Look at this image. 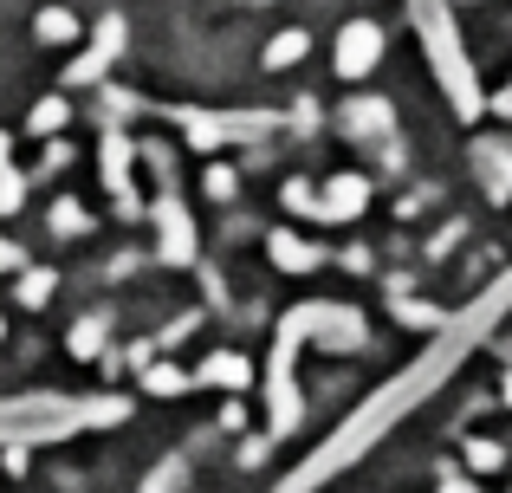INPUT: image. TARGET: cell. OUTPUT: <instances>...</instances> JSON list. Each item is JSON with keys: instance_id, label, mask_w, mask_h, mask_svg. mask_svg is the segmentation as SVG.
Here are the masks:
<instances>
[{"instance_id": "5b68a950", "label": "cell", "mask_w": 512, "mask_h": 493, "mask_svg": "<svg viewBox=\"0 0 512 493\" xmlns=\"http://www.w3.org/2000/svg\"><path fill=\"white\" fill-rule=\"evenodd\" d=\"M182 124H188V143H195V150H214V143H227V137H260V130L273 124V111H227V117L188 111Z\"/></svg>"}, {"instance_id": "cb8c5ba5", "label": "cell", "mask_w": 512, "mask_h": 493, "mask_svg": "<svg viewBox=\"0 0 512 493\" xmlns=\"http://www.w3.org/2000/svg\"><path fill=\"white\" fill-rule=\"evenodd\" d=\"M441 493H480V487L467 481V474H441Z\"/></svg>"}, {"instance_id": "9c48e42d", "label": "cell", "mask_w": 512, "mask_h": 493, "mask_svg": "<svg viewBox=\"0 0 512 493\" xmlns=\"http://www.w3.org/2000/svg\"><path fill=\"white\" fill-rule=\"evenodd\" d=\"M104 182L117 189V208L137 215V202H130V137L124 130H104Z\"/></svg>"}, {"instance_id": "7402d4cb", "label": "cell", "mask_w": 512, "mask_h": 493, "mask_svg": "<svg viewBox=\"0 0 512 493\" xmlns=\"http://www.w3.org/2000/svg\"><path fill=\"white\" fill-rule=\"evenodd\" d=\"M20 182H26V176H13V169H0V215H13V208H20V195H26Z\"/></svg>"}, {"instance_id": "ac0fdd59", "label": "cell", "mask_w": 512, "mask_h": 493, "mask_svg": "<svg viewBox=\"0 0 512 493\" xmlns=\"http://www.w3.org/2000/svg\"><path fill=\"white\" fill-rule=\"evenodd\" d=\"M350 124H357V137H383L389 104H350Z\"/></svg>"}, {"instance_id": "4316f807", "label": "cell", "mask_w": 512, "mask_h": 493, "mask_svg": "<svg viewBox=\"0 0 512 493\" xmlns=\"http://www.w3.org/2000/svg\"><path fill=\"white\" fill-rule=\"evenodd\" d=\"M506 403H512V377H506Z\"/></svg>"}, {"instance_id": "83f0119b", "label": "cell", "mask_w": 512, "mask_h": 493, "mask_svg": "<svg viewBox=\"0 0 512 493\" xmlns=\"http://www.w3.org/2000/svg\"><path fill=\"white\" fill-rule=\"evenodd\" d=\"M0 338H7V325H0Z\"/></svg>"}, {"instance_id": "52a82bcc", "label": "cell", "mask_w": 512, "mask_h": 493, "mask_svg": "<svg viewBox=\"0 0 512 493\" xmlns=\"http://www.w3.org/2000/svg\"><path fill=\"white\" fill-rule=\"evenodd\" d=\"M376 59H383V33H376L370 20H350L344 33H338V72L344 78H363Z\"/></svg>"}, {"instance_id": "9a60e30c", "label": "cell", "mask_w": 512, "mask_h": 493, "mask_svg": "<svg viewBox=\"0 0 512 493\" xmlns=\"http://www.w3.org/2000/svg\"><path fill=\"white\" fill-rule=\"evenodd\" d=\"M52 286H59V273H46V266H39V273H20V305H46L52 299Z\"/></svg>"}, {"instance_id": "5bb4252c", "label": "cell", "mask_w": 512, "mask_h": 493, "mask_svg": "<svg viewBox=\"0 0 512 493\" xmlns=\"http://www.w3.org/2000/svg\"><path fill=\"white\" fill-rule=\"evenodd\" d=\"M305 52H312V39H305V26H292V33H279L273 46H266V65H299Z\"/></svg>"}, {"instance_id": "8992f818", "label": "cell", "mask_w": 512, "mask_h": 493, "mask_svg": "<svg viewBox=\"0 0 512 493\" xmlns=\"http://www.w3.org/2000/svg\"><path fill=\"white\" fill-rule=\"evenodd\" d=\"M156 156V169H163V195H156V221H163V260H195V241H188V215H182V195H175V182H169V163H163V150H150Z\"/></svg>"}, {"instance_id": "ba28073f", "label": "cell", "mask_w": 512, "mask_h": 493, "mask_svg": "<svg viewBox=\"0 0 512 493\" xmlns=\"http://www.w3.org/2000/svg\"><path fill=\"white\" fill-rule=\"evenodd\" d=\"M117 46H124V26H117V20H104L98 46H91L85 59H72V72H65V85H98V78H104V65L117 59Z\"/></svg>"}, {"instance_id": "277c9868", "label": "cell", "mask_w": 512, "mask_h": 493, "mask_svg": "<svg viewBox=\"0 0 512 493\" xmlns=\"http://www.w3.org/2000/svg\"><path fill=\"white\" fill-rule=\"evenodd\" d=\"M363 202H370V182L363 176H331L325 195H312L305 182H286V208L318 215V221H350V215H363Z\"/></svg>"}, {"instance_id": "d4e9b609", "label": "cell", "mask_w": 512, "mask_h": 493, "mask_svg": "<svg viewBox=\"0 0 512 493\" xmlns=\"http://www.w3.org/2000/svg\"><path fill=\"white\" fill-rule=\"evenodd\" d=\"M7 266H20V247H13V241H0V273H7Z\"/></svg>"}, {"instance_id": "7a4b0ae2", "label": "cell", "mask_w": 512, "mask_h": 493, "mask_svg": "<svg viewBox=\"0 0 512 493\" xmlns=\"http://www.w3.org/2000/svg\"><path fill=\"white\" fill-rule=\"evenodd\" d=\"M91 422H124V403H117V396H98V403H65V396H13V403H0V442H7V448L59 442V435L91 429Z\"/></svg>"}, {"instance_id": "484cf974", "label": "cell", "mask_w": 512, "mask_h": 493, "mask_svg": "<svg viewBox=\"0 0 512 493\" xmlns=\"http://www.w3.org/2000/svg\"><path fill=\"white\" fill-rule=\"evenodd\" d=\"M0 169H7V137H0Z\"/></svg>"}, {"instance_id": "f1b7e54d", "label": "cell", "mask_w": 512, "mask_h": 493, "mask_svg": "<svg viewBox=\"0 0 512 493\" xmlns=\"http://www.w3.org/2000/svg\"><path fill=\"white\" fill-rule=\"evenodd\" d=\"M506 357H512V344H506Z\"/></svg>"}, {"instance_id": "4fadbf2b", "label": "cell", "mask_w": 512, "mask_h": 493, "mask_svg": "<svg viewBox=\"0 0 512 493\" xmlns=\"http://www.w3.org/2000/svg\"><path fill=\"white\" fill-rule=\"evenodd\" d=\"M33 33L46 39V46H65V39H78V20H72L65 7H46V13L33 20Z\"/></svg>"}, {"instance_id": "30bf717a", "label": "cell", "mask_w": 512, "mask_h": 493, "mask_svg": "<svg viewBox=\"0 0 512 493\" xmlns=\"http://www.w3.org/2000/svg\"><path fill=\"white\" fill-rule=\"evenodd\" d=\"M273 260L286 266V273H312V266L325 260V247H318V241H299V234H273Z\"/></svg>"}, {"instance_id": "3957f363", "label": "cell", "mask_w": 512, "mask_h": 493, "mask_svg": "<svg viewBox=\"0 0 512 493\" xmlns=\"http://www.w3.org/2000/svg\"><path fill=\"white\" fill-rule=\"evenodd\" d=\"M415 7V20H422V46H428V59H435V72H441V85H448V98H454V111L461 117H480V85H474V65H467V52H461V39H454V20H448V7L441 0H409Z\"/></svg>"}, {"instance_id": "ffe728a7", "label": "cell", "mask_w": 512, "mask_h": 493, "mask_svg": "<svg viewBox=\"0 0 512 493\" xmlns=\"http://www.w3.org/2000/svg\"><path fill=\"white\" fill-rule=\"evenodd\" d=\"M52 228H59L65 241H78V234H85V208H78V202H59V208H52Z\"/></svg>"}, {"instance_id": "e0dca14e", "label": "cell", "mask_w": 512, "mask_h": 493, "mask_svg": "<svg viewBox=\"0 0 512 493\" xmlns=\"http://www.w3.org/2000/svg\"><path fill=\"white\" fill-rule=\"evenodd\" d=\"M182 474H188V455H169L163 468H156L150 481H143V493H175V487H182Z\"/></svg>"}, {"instance_id": "603a6c76", "label": "cell", "mask_w": 512, "mask_h": 493, "mask_svg": "<svg viewBox=\"0 0 512 493\" xmlns=\"http://www.w3.org/2000/svg\"><path fill=\"white\" fill-rule=\"evenodd\" d=\"M208 195H214V202H227V195H234V169L214 163V169H208Z\"/></svg>"}, {"instance_id": "7c38bea8", "label": "cell", "mask_w": 512, "mask_h": 493, "mask_svg": "<svg viewBox=\"0 0 512 493\" xmlns=\"http://www.w3.org/2000/svg\"><path fill=\"white\" fill-rule=\"evenodd\" d=\"M65 117H72V111H65V98H39L33 117H26V130H33V137H59Z\"/></svg>"}, {"instance_id": "6da1fadb", "label": "cell", "mask_w": 512, "mask_h": 493, "mask_svg": "<svg viewBox=\"0 0 512 493\" xmlns=\"http://www.w3.org/2000/svg\"><path fill=\"white\" fill-rule=\"evenodd\" d=\"M506 305H512V273L500 279V286H487V299H474V305H467V312L454 318V331H448V338H435V344H428V351L415 357L409 370H402V377H389V383H383V396H370V403H363L357 416H350L344 429L331 435V442L318 448L312 461H305V468H292V474H286V481H279L273 493H318V487L331 481V474H344L350 461H363V455L376 448V435L389 429V422L428 403V390H435V383L448 377V370L461 364V357L474 351L480 338H487V331H493V318H500Z\"/></svg>"}, {"instance_id": "2e32d148", "label": "cell", "mask_w": 512, "mask_h": 493, "mask_svg": "<svg viewBox=\"0 0 512 493\" xmlns=\"http://www.w3.org/2000/svg\"><path fill=\"white\" fill-rule=\"evenodd\" d=\"M143 390L150 396H182V390H195V377H182V370H143Z\"/></svg>"}, {"instance_id": "44dd1931", "label": "cell", "mask_w": 512, "mask_h": 493, "mask_svg": "<svg viewBox=\"0 0 512 493\" xmlns=\"http://www.w3.org/2000/svg\"><path fill=\"white\" fill-rule=\"evenodd\" d=\"M467 461H474L480 474H493V468H506V448L500 442H474V448H467Z\"/></svg>"}, {"instance_id": "d6986e66", "label": "cell", "mask_w": 512, "mask_h": 493, "mask_svg": "<svg viewBox=\"0 0 512 493\" xmlns=\"http://www.w3.org/2000/svg\"><path fill=\"white\" fill-rule=\"evenodd\" d=\"M98 344H104V318H85L72 331V357H98Z\"/></svg>"}, {"instance_id": "8fae6325", "label": "cell", "mask_w": 512, "mask_h": 493, "mask_svg": "<svg viewBox=\"0 0 512 493\" xmlns=\"http://www.w3.org/2000/svg\"><path fill=\"white\" fill-rule=\"evenodd\" d=\"M247 377H253V370H247V357H208V364H201V377L195 383H221V390H247Z\"/></svg>"}]
</instances>
